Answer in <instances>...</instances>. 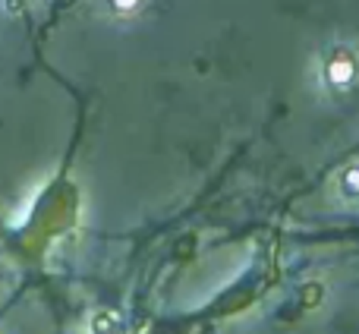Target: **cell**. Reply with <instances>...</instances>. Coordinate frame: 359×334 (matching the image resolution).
I'll use <instances>...</instances> for the list:
<instances>
[{
    "label": "cell",
    "mask_w": 359,
    "mask_h": 334,
    "mask_svg": "<svg viewBox=\"0 0 359 334\" xmlns=\"http://www.w3.org/2000/svg\"><path fill=\"white\" fill-rule=\"evenodd\" d=\"M318 82L331 95H347L359 86V54L350 44H331L318 57Z\"/></svg>",
    "instance_id": "1"
},
{
    "label": "cell",
    "mask_w": 359,
    "mask_h": 334,
    "mask_svg": "<svg viewBox=\"0 0 359 334\" xmlns=\"http://www.w3.org/2000/svg\"><path fill=\"white\" fill-rule=\"evenodd\" d=\"M341 189H344V196L359 199V167H347L341 173Z\"/></svg>",
    "instance_id": "2"
}]
</instances>
